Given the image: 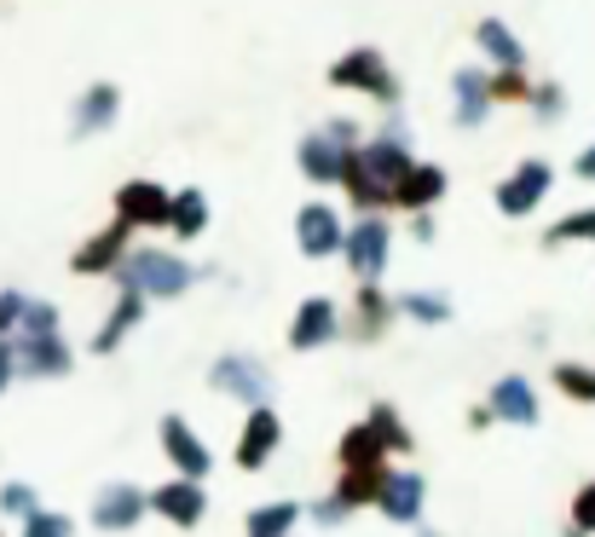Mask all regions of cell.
<instances>
[{
    "label": "cell",
    "instance_id": "obj_32",
    "mask_svg": "<svg viewBox=\"0 0 595 537\" xmlns=\"http://www.w3.org/2000/svg\"><path fill=\"white\" fill-rule=\"evenodd\" d=\"M399 313L428 318V324H445V318H451V306H445V301H434V295H405V301H399Z\"/></svg>",
    "mask_w": 595,
    "mask_h": 537
},
{
    "label": "cell",
    "instance_id": "obj_14",
    "mask_svg": "<svg viewBox=\"0 0 595 537\" xmlns=\"http://www.w3.org/2000/svg\"><path fill=\"white\" fill-rule=\"evenodd\" d=\"M440 191H445V168L410 162V174L394 185V191H387V202H394V209H428V202H434Z\"/></svg>",
    "mask_w": 595,
    "mask_h": 537
},
{
    "label": "cell",
    "instance_id": "obj_30",
    "mask_svg": "<svg viewBox=\"0 0 595 537\" xmlns=\"http://www.w3.org/2000/svg\"><path fill=\"white\" fill-rule=\"evenodd\" d=\"M549 243H595V209L584 214H567L556 232H549Z\"/></svg>",
    "mask_w": 595,
    "mask_h": 537
},
{
    "label": "cell",
    "instance_id": "obj_18",
    "mask_svg": "<svg viewBox=\"0 0 595 537\" xmlns=\"http://www.w3.org/2000/svg\"><path fill=\"white\" fill-rule=\"evenodd\" d=\"M18 364H24L30 376H65V370H70V347L58 341V336H47V341H24Z\"/></svg>",
    "mask_w": 595,
    "mask_h": 537
},
{
    "label": "cell",
    "instance_id": "obj_13",
    "mask_svg": "<svg viewBox=\"0 0 595 537\" xmlns=\"http://www.w3.org/2000/svg\"><path fill=\"white\" fill-rule=\"evenodd\" d=\"M156 514H168L174 526H197L202 521V509H209V498H202V486H191V480H168L156 491V498H145Z\"/></svg>",
    "mask_w": 595,
    "mask_h": 537
},
{
    "label": "cell",
    "instance_id": "obj_42",
    "mask_svg": "<svg viewBox=\"0 0 595 537\" xmlns=\"http://www.w3.org/2000/svg\"><path fill=\"white\" fill-rule=\"evenodd\" d=\"M422 537H434V532H422Z\"/></svg>",
    "mask_w": 595,
    "mask_h": 537
},
{
    "label": "cell",
    "instance_id": "obj_39",
    "mask_svg": "<svg viewBox=\"0 0 595 537\" xmlns=\"http://www.w3.org/2000/svg\"><path fill=\"white\" fill-rule=\"evenodd\" d=\"M341 514H347V509H341L336 498H330V503H318V521H324V526H336V521H341Z\"/></svg>",
    "mask_w": 595,
    "mask_h": 537
},
{
    "label": "cell",
    "instance_id": "obj_10",
    "mask_svg": "<svg viewBox=\"0 0 595 537\" xmlns=\"http://www.w3.org/2000/svg\"><path fill=\"white\" fill-rule=\"evenodd\" d=\"M295 232H301L306 255H336L341 249V220H336V209H324V202H306L295 214Z\"/></svg>",
    "mask_w": 595,
    "mask_h": 537
},
{
    "label": "cell",
    "instance_id": "obj_12",
    "mask_svg": "<svg viewBox=\"0 0 595 537\" xmlns=\"http://www.w3.org/2000/svg\"><path fill=\"white\" fill-rule=\"evenodd\" d=\"M491 417L515 422V428H538V394L521 382V376H503L491 387Z\"/></svg>",
    "mask_w": 595,
    "mask_h": 537
},
{
    "label": "cell",
    "instance_id": "obj_8",
    "mask_svg": "<svg viewBox=\"0 0 595 537\" xmlns=\"http://www.w3.org/2000/svg\"><path fill=\"white\" fill-rule=\"evenodd\" d=\"M151 503H145V491H139V486H105V491H98V503H93V521L98 526H105V532H128L133 521H139V514H145Z\"/></svg>",
    "mask_w": 595,
    "mask_h": 537
},
{
    "label": "cell",
    "instance_id": "obj_28",
    "mask_svg": "<svg viewBox=\"0 0 595 537\" xmlns=\"http://www.w3.org/2000/svg\"><path fill=\"white\" fill-rule=\"evenodd\" d=\"M341 463L347 468H382V440H376L371 428H353L341 440Z\"/></svg>",
    "mask_w": 595,
    "mask_h": 537
},
{
    "label": "cell",
    "instance_id": "obj_16",
    "mask_svg": "<svg viewBox=\"0 0 595 537\" xmlns=\"http://www.w3.org/2000/svg\"><path fill=\"white\" fill-rule=\"evenodd\" d=\"M330 336H336V306L324 301V295H313V301H306L301 313H295V329H290V347H301V353H306V347H324V341H330Z\"/></svg>",
    "mask_w": 595,
    "mask_h": 537
},
{
    "label": "cell",
    "instance_id": "obj_40",
    "mask_svg": "<svg viewBox=\"0 0 595 537\" xmlns=\"http://www.w3.org/2000/svg\"><path fill=\"white\" fill-rule=\"evenodd\" d=\"M579 179H595V144H590V151L579 156Z\"/></svg>",
    "mask_w": 595,
    "mask_h": 537
},
{
    "label": "cell",
    "instance_id": "obj_4",
    "mask_svg": "<svg viewBox=\"0 0 595 537\" xmlns=\"http://www.w3.org/2000/svg\"><path fill=\"white\" fill-rule=\"evenodd\" d=\"M330 81H336V87H364V93H376V98H394V93H399V87H394V75L382 70V52H371V47H359V52L336 58Z\"/></svg>",
    "mask_w": 595,
    "mask_h": 537
},
{
    "label": "cell",
    "instance_id": "obj_38",
    "mask_svg": "<svg viewBox=\"0 0 595 537\" xmlns=\"http://www.w3.org/2000/svg\"><path fill=\"white\" fill-rule=\"evenodd\" d=\"M532 98H544V116H549V121L561 116V87H544V93H532Z\"/></svg>",
    "mask_w": 595,
    "mask_h": 537
},
{
    "label": "cell",
    "instance_id": "obj_15",
    "mask_svg": "<svg viewBox=\"0 0 595 537\" xmlns=\"http://www.w3.org/2000/svg\"><path fill=\"white\" fill-rule=\"evenodd\" d=\"M278 417H272V410H255V417H249V428H243V440H237V468H260L266 457H272V451H278Z\"/></svg>",
    "mask_w": 595,
    "mask_h": 537
},
{
    "label": "cell",
    "instance_id": "obj_33",
    "mask_svg": "<svg viewBox=\"0 0 595 537\" xmlns=\"http://www.w3.org/2000/svg\"><path fill=\"white\" fill-rule=\"evenodd\" d=\"M75 526L65 521V514H30L24 521V537H70Z\"/></svg>",
    "mask_w": 595,
    "mask_h": 537
},
{
    "label": "cell",
    "instance_id": "obj_6",
    "mask_svg": "<svg viewBox=\"0 0 595 537\" xmlns=\"http://www.w3.org/2000/svg\"><path fill=\"white\" fill-rule=\"evenodd\" d=\"M549 191V162H521L515 174L498 185V209L503 214H532Z\"/></svg>",
    "mask_w": 595,
    "mask_h": 537
},
{
    "label": "cell",
    "instance_id": "obj_17",
    "mask_svg": "<svg viewBox=\"0 0 595 537\" xmlns=\"http://www.w3.org/2000/svg\"><path fill=\"white\" fill-rule=\"evenodd\" d=\"M121 249H128V225H110V232H98L88 249L75 255V272H105V266H121Z\"/></svg>",
    "mask_w": 595,
    "mask_h": 537
},
{
    "label": "cell",
    "instance_id": "obj_2",
    "mask_svg": "<svg viewBox=\"0 0 595 537\" xmlns=\"http://www.w3.org/2000/svg\"><path fill=\"white\" fill-rule=\"evenodd\" d=\"M214 387L220 394H232V399H243V405H266V394H272V376H266V364L260 359H249V353H232V359H220L214 364Z\"/></svg>",
    "mask_w": 595,
    "mask_h": 537
},
{
    "label": "cell",
    "instance_id": "obj_34",
    "mask_svg": "<svg viewBox=\"0 0 595 537\" xmlns=\"http://www.w3.org/2000/svg\"><path fill=\"white\" fill-rule=\"evenodd\" d=\"M572 526H579V532H595V486L579 491V503H572Z\"/></svg>",
    "mask_w": 595,
    "mask_h": 537
},
{
    "label": "cell",
    "instance_id": "obj_31",
    "mask_svg": "<svg viewBox=\"0 0 595 537\" xmlns=\"http://www.w3.org/2000/svg\"><path fill=\"white\" fill-rule=\"evenodd\" d=\"M556 376H561V387H567L572 399H590V405H595V370H584V364H561Z\"/></svg>",
    "mask_w": 595,
    "mask_h": 537
},
{
    "label": "cell",
    "instance_id": "obj_23",
    "mask_svg": "<svg viewBox=\"0 0 595 537\" xmlns=\"http://www.w3.org/2000/svg\"><path fill=\"white\" fill-rule=\"evenodd\" d=\"M202 220H209V202H202V191H179V197L168 202V225H174L179 237H197Z\"/></svg>",
    "mask_w": 595,
    "mask_h": 537
},
{
    "label": "cell",
    "instance_id": "obj_27",
    "mask_svg": "<svg viewBox=\"0 0 595 537\" xmlns=\"http://www.w3.org/2000/svg\"><path fill=\"white\" fill-rule=\"evenodd\" d=\"M139 306H145V301H139V295H128V289H121V306H116V313H110V324L105 329H98V353H110V347L121 341V336H128V329L139 324Z\"/></svg>",
    "mask_w": 595,
    "mask_h": 537
},
{
    "label": "cell",
    "instance_id": "obj_11",
    "mask_svg": "<svg viewBox=\"0 0 595 537\" xmlns=\"http://www.w3.org/2000/svg\"><path fill=\"white\" fill-rule=\"evenodd\" d=\"M359 168L371 174L382 191H394V185L410 174V151L399 139H376V144H364V151H359Z\"/></svg>",
    "mask_w": 595,
    "mask_h": 537
},
{
    "label": "cell",
    "instance_id": "obj_37",
    "mask_svg": "<svg viewBox=\"0 0 595 537\" xmlns=\"http://www.w3.org/2000/svg\"><path fill=\"white\" fill-rule=\"evenodd\" d=\"M24 318V295H0V329H12Z\"/></svg>",
    "mask_w": 595,
    "mask_h": 537
},
{
    "label": "cell",
    "instance_id": "obj_29",
    "mask_svg": "<svg viewBox=\"0 0 595 537\" xmlns=\"http://www.w3.org/2000/svg\"><path fill=\"white\" fill-rule=\"evenodd\" d=\"M364 428H371L376 440H382V451H410V433L399 428V417H394V410H387V405H376V417L364 422Z\"/></svg>",
    "mask_w": 595,
    "mask_h": 537
},
{
    "label": "cell",
    "instance_id": "obj_41",
    "mask_svg": "<svg viewBox=\"0 0 595 537\" xmlns=\"http://www.w3.org/2000/svg\"><path fill=\"white\" fill-rule=\"evenodd\" d=\"M7 370H12V353L0 347V387H7Z\"/></svg>",
    "mask_w": 595,
    "mask_h": 537
},
{
    "label": "cell",
    "instance_id": "obj_5",
    "mask_svg": "<svg viewBox=\"0 0 595 537\" xmlns=\"http://www.w3.org/2000/svg\"><path fill=\"white\" fill-rule=\"evenodd\" d=\"M168 191L162 185H151V179H133V185H121L116 191V214H121V225H168Z\"/></svg>",
    "mask_w": 595,
    "mask_h": 537
},
{
    "label": "cell",
    "instance_id": "obj_1",
    "mask_svg": "<svg viewBox=\"0 0 595 537\" xmlns=\"http://www.w3.org/2000/svg\"><path fill=\"white\" fill-rule=\"evenodd\" d=\"M121 283H128V295H179V289L191 283V266L186 260H174V255H162V249H139L128 255V266H121Z\"/></svg>",
    "mask_w": 595,
    "mask_h": 537
},
{
    "label": "cell",
    "instance_id": "obj_22",
    "mask_svg": "<svg viewBox=\"0 0 595 537\" xmlns=\"http://www.w3.org/2000/svg\"><path fill=\"white\" fill-rule=\"evenodd\" d=\"M121 110V93L116 87H93L88 98H81V110H75V133H93V128H105V121Z\"/></svg>",
    "mask_w": 595,
    "mask_h": 537
},
{
    "label": "cell",
    "instance_id": "obj_19",
    "mask_svg": "<svg viewBox=\"0 0 595 537\" xmlns=\"http://www.w3.org/2000/svg\"><path fill=\"white\" fill-rule=\"evenodd\" d=\"M486 105H491L486 75H480V70H463V75H457V121H463V128H480V121H486Z\"/></svg>",
    "mask_w": 595,
    "mask_h": 537
},
{
    "label": "cell",
    "instance_id": "obj_7",
    "mask_svg": "<svg viewBox=\"0 0 595 537\" xmlns=\"http://www.w3.org/2000/svg\"><path fill=\"white\" fill-rule=\"evenodd\" d=\"M162 445H168V457H174V468L186 474L191 486L202 480V474H209V445H202L197 433L186 428V417H168V422H162Z\"/></svg>",
    "mask_w": 595,
    "mask_h": 537
},
{
    "label": "cell",
    "instance_id": "obj_26",
    "mask_svg": "<svg viewBox=\"0 0 595 537\" xmlns=\"http://www.w3.org/2000/svg\"><path fill=\"white\" fill-rule=\"evenodd\" d=\"M336 179H347V191H353V202H364V209H382V202H387V191L359 168V156H353V151L341 156V174H336Z\"/></svg>",
    "mask_w": 595,
    "mask_h": 537
},
{
    "label": "cell",
    "instance_id": "obj_21",
    "mask_svg": "<svg viewBox=\"0 0 595 537\" xmlns=\"http://www.w3.org/2000/svg\"><path fill=\"white\" fill-rule=\"evenodd\" d=\"M382 480H387V468H347L341 486H336V503H341V509L376 503V498H382Z\"/></svg>",
    "mask_w": 595,
    "mask_h": 537
},
{
    "label": "cell",
    "instance_id": "obj_9",
    "mask_svg": "<svg viewBox=\"0 0 595 537\" xmlns=\"http://www.w3.org/2000/svg\"><path fill=\"white\" fill-rule=\"evenodd\" d=\"M382 514L399 526H417L422 521V474H387L382 480Z\"/></svg>",
    "mask_w": 595,
    "mask_h": 537
},
{
    "label": "cell",
    "instance_id": "obj_36",
    "mask_svg": "<svg viewBox=\"0 0 595 537\" xmlns=\"http://www.w3.org/2000/svg\"><path fill=\"white\" fill-rule=\"evenodd\" d=\"M486 87H491V98H521V93H526V81L509 70V75H498V81H486Z\"/></svg>",
    "mask_w": 595,
    "mask_h": 537
},
{
    "label": "cell",
    "instance_id": "obj_3",
    "mask_svg": "<svg viewBox=\"0 0 595 537\" xmlns=\"http://www.w3.org/2000/svg\"><path fill=\"white\" fill-rule=\"evenodd\" d=\"M387 225L382 220H359L353 232H341V249H347V266H353V278H364V289L376 283L382 272V260H387Z\"/></svg>",
    "mask_w": 595,
    "mask_h": 537
},
{
    "label": "cell",
    "instance_id": "obj_24",
    "mask_svg": "<svg viewBox=\"0 0 595 537\" xmlns=\"http://www.w3.org/2000/svg\"><path fill=\"white\" fill-rule=\"evenodd\" d=\"M480 47H486L491 58H498L503 70H521V58H526V52H521V40L509 35V30L498 24V17H486V24H480Z\"/></svg>",
    "mask_w": 595,
    "mask_h": 537
},
{
    "label": "cell",
    "instance_id": "obj_25",
    "mask_svg": "<svg viewBox=\"0 0 595 537\" xmlns=\"http://www.w3.org/2000/svg\"><path fill=\"white\" fill-rule=\"evenodd\" d=\"M301 521L295 503H266L249 514V537H290V526Z\"/></svg>",
    "mask_w": 595,
    "mask_h": 537
},
{
    "label": "cell",
    "instance_id": "obj_20",
    "mask_svg": "<svg viewBox=\"0 0 595 537\" xmlns=\"http://www.w3.org/2000/svg\"><path fill=\"white\" fill-rule=\"evenodd\" d=\"M341 156H347V144H336L330 133H318V139L301 144V168L313 174V179H336L341 174Z\"/></svg>",
    "mask_w": 595,
    "mask_h": 537
},
{
    "label": "cell",
    "instance_id": "obj_35",
    "mask_svg": "<svg viewBox=\"0 0 595 537\" xmlns=\"http://www.w3.org/2000/svg\"><path fill=\"white\" fill-rule=\"evenodd\" d=\"M0 503H7L12 514H24V521H30V514H35V491H30V486H7V491H0Z\"/></svg>",
    "mask_w": 595,
    "mask_h": 537
}]
</instances>
